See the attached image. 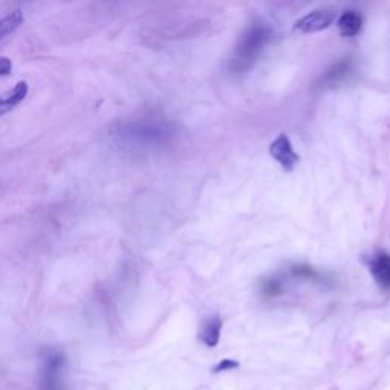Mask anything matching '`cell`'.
<instances>
[{
  "label": "cell",
  "instance_id": "1",
  "mask_svg": "<svg viewBox=\"0 0 390 390\" xmlns=\"http://www.w3.org/2000/svg\"><path fill=\"white\" fill-rule=\"evenodd\" d=\"M272 39V28L265 23H255L242 34V37L237 46V63L250 62L261 54V50Z\"/></svg>",
  "mask_w": 390,
  "mask_h": 390
},
{
  "label": "cell",
  "instance_id": "2",
  "mask_svg": "<svg viewBox=\"0 0 390 390\" xmlns=\"http://www.w3.org/2000/svg\"><path fill=\"white\" fill-rule=\"evenodd\" d=\"M66 360L62 354L49 352L41 369V390H66L64 387Z\"/></svg>",
  "mask_w": 390,
  "mask_h": 390
},
{
  "label": "cell",
  "instance_id": "3",
  "mask_svg": "<svg viewBox=\"0 0 390 390\" xmlns=\"http://www.w3.org/2000/svg\"><path fill=\"white\" fill-rule=\"evenodd\" d=\"M335 15L337 13L334 8H319V10L308 13L294 23V29L303 34L323 31L333 25V22L335 20Z\"/></svg>",
  "mask_w": 390,
  "mask_h": 390
},
{
  "label": "cell",
  "instance_id": "4",
  "mask_svg": "<svg viewBox=\"0 0 390 390\" xmlns=\"http://www.w3.org/2000/svg\"><path fill=\"white\" fill-rule=\"evenodd\" d=\"M270 155L288 172H291L299 162V155L294 151L290 137L285 133H281L270 144Z\"/></svg>",
  "mask_w": 390,
  "mask_h": 390
},
{
  "label": "cell",
  "instance_id": "5",
  "mask_svg": "<svg viewBox=\"0 0 390 390\" xmlns=\"http://www.w3.org/2000/svg\"><path fill=\"white\" fill-rule=\"evenodd\" d=\"M369 272L374 276L378 287L383 291H390V255L378 252L370 258Z\"/></svg>",
  "mask_w": 390,
  "mask_h": 390
},
{
  "label": "cell",
  "instance_id": "6",
  "mask_svg": "<svg viewBox=\"0 0 390 390\" xmlns=\"http://www.w3.org/2000/svg\"><path fill=\"white\" fill-rule=\"evenodd\" d=\"M28 92H29L28 83L19 81L14 85V89L0 95V116L10 113V111L19 106L20 102H23L25 98L28 97Z\"/></svg>",
  "mask_w": 390,
  "mask_h": 390
},
{
  "label": "cell",
  "instance_id": "7",
  "mask_svg": "<svg viewBox=\"0 0 390 390\" xmlns=\"http://www.w3.org/2000/svg\"><path fill=\"white\" fill-rule=\"evenodd\" d=\"M221 328H223V320L218 314L207 317L200 328V340L206 346H209V348H214V346H216L220 342Z\"/></svg>",
  "mask_w": 390,
  "mask_h": 390
},
{
  "label": "cell",
  "instance_id": "8",
  "mask_svg": "<svg viewBox=\"0 0 390 390\" xmlns=\"http://www.w3.org/2000/svg\"><path fill=\"white\" fill-rule=\"evenodd\" d=\"M361 25H363L361 14L354 10L344 11L339 17V20H337V28H339L342 37H355L361 31Z\"/></svg>",
  "mask_w": 390,
  "mask_h": 390
},
{
  "label": "cell",
  "instance_id": "9",
  "mask_svg": "<svg viewBox=\"0 0 390 390\" xmlns=\"http://www.w3.org/2000/svg\"><path fill=\"white\" fill-rule=\"evenodd\" d=\"M23 13L20 10L13 11L8 14L4 19H0V41H2L6 36H10L11 32H14L23 22Z\"/></svg>",
  "mask_w": 390,
  "mask_h": 390
},
{
  "label": "cell",
  "instance_id": "10",
  "mask_svg": "<svg viewBox=\"0 0 390 390\" xmlns=\"http://www.w3.org/2000/svg\"><path fill=\"white\" fill-rule=\"evenodd\" d=\"M264 293L267 296H274V294L281 293V284L277 279H272V281H267L264 284Z\"/></svg>",
  "mask_w": 390,
  "mask_h": 390
},
{
  "label": "cell",
  "instance_id": "11",
  "mask_svg": "<svg viewBox=\"0 0 390 390\" xmlns=\"http://www.w3.org/2000/svg\"><path fill=\"white\" fill-rule=\"evenodd\" d=\"M238 368V363L233 360H221L220 365L215 368V372H224V370H230Z\"/></svg>",
  "mask_w": 390,
  "mask_h": 390
},
{
  "label": "cell",
  "instance_id": "12",
  "mask_svg": "<svg viewBox=\"0 0 390 390\" xmlns=\"http://www.w3.org/2000/svg\"><path fill=\"white\" fill-rule=\"evenodd\" d=\"M11 71V62L8 58H0V75H8Z\"/></svg>",
  "mask_w": 390,
  "mask_h": 390
}]
</instances>
